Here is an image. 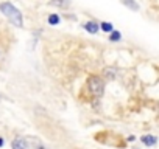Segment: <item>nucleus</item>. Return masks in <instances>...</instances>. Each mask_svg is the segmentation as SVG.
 Wrapping results in <instances>:
<instances>
[{
    "instance_id": "obj_8",
    "label": "nucleus",
    "mask_w": 159,
    "mask_h": 149,
    "mask_svg": "<svg viewBox=\"0 0 159 149\" xmlns=\"http://www.w3.org/2000/svg\"><path fill=\"white\" fill-rule=\"evenodd\" d=\"M140 140H142V143H143V144H147V146H154V144H156V141H157L154 135H143Z\"/></svg>"
},
{
    "instance_id": "obj_5",
    "label": "nucleus",
    "mask_w": 159,
    "mask_h": 149,
    "mask_svg": "<svg viewBox=\"0 0 159 149\" xmlns=\"http://www.w3.org/2000/svg\"><path fill=\"white\" fill-rule=\"evenodd\" d=\"M83 27H84V30H86L88 33H91V34H97V31L100 30V28H98V23H97V22H94V20L86 22Z\"/></svg>"
},
{
    "instance_id": "obj_14",
    "label": "nucleus",
    "mask_w": 159,
    "mask_h": 149,
    "mask_svg": "<svg viewBox=\"0 0 159 149\" xmlns=\"http://www.w3.org/2000/svg\"><path fill=\"white\" fill-rule=\"evenodd\" d=\"M2 146H3V138L0 137V147H2Z\"/></svg>"
},
{
    "instance_id": "obj_1",
    "label": "nucleus",
    "mask_w": 159,
    "mask_h": 149,
    "mask_svg": "<svg viewBox=\"0 0 159 149\" xmlns=\"http://www.w3.org/2000/svg\"><path fill=\"white\" fill-rule=\"evenodd\" d=\"M0 13H3V16L17 28H22L24 27V17H22V13L11 3V2H2L0 3Z\"/></svg>"
},
{
    "instance_id": "obj_13",
    "label": "nucleus",
    "mask_w": 159,
    "mask_h": 149,
    "mask_svg": "<svg viewBox=\"0 0 159 149\" xmlns=\"http://www.w3.org/2000/svg\"><path fill=\"white\" fill-rule=\"evenodd\" d=\"M3 59H5V51H3L2 48H0V62H2Z\"/></svg>"
},
{
    "instance_id": "obj_6",
    "label": "nucleus",
    "mask_w": 159,
    "mask_h": 149,
    "mask_svg": "<svg viewBox=\"0 0 159 149\" xmlns=\"http://www.w3.org/2000/svg\"><path fill=\"white\" fill-rule=\"evenodd\" d=\"M52 6H56V8H62V10H67L70 6V0H50Z\"/></svg>"
},
{
    "instance_id": "obj_10",
    "label": "nucleus",
    "mask_w": 159,
    "mask_h": 149,
    "mask_svg": "<svg viewBox=\"0 0 159 149\" xmlns=\"http://www.w3.org/2000/svg\"><path fill=\"white\" fill-rule=\"evenodd\" d=\"M98 28H102L105 33H111L114 30V27H112L111 22H102V23H98Z\"/></svg>"
},
{
    "instance_id": "obj_4",
    "label": "nucleus",
    "mask_w": 159,
    "mask_h": 149,
    "mask_svg": "<svg viewBox=\"0 0 159 149\" xmlns=\"http://www.w3.org/2000/svg\"><path fill=\"white\" fill-rule=\"evenodd\" d=\"M13 149H30V144L25 138H16L13 141Z\"/></svg>"
},
{
    "instance_id": "obj_7",
    "label": "nucleus",
    "mask_w": 159,
    "mask_h": 149,
    "mask_svg": "<svg viewBox=\"0 0 159 149\" xmlns=\"http://www.w3.org/2000/svg\"><path fill=\"white\" fill-rule=\"evenodd\" d=\"M120 2H122L126 8H129L131 11H139V10H140V6L137 5V2H134V0H120Z\"/></svg>"
},
{
    "instance_id": "obj_12",
    "label": "nucleus",
    "mask_w": 159,
    "mask_h": 149,
    "mask_svg": "<svg viewBox=\"0 0 159 149\" xmlns=\"http://www.w3.org/2000/svg\"><path fill=\"white\" fill-rule=\"evenodd\" d=\"M30 141H31V144H33V146H36L38 149H45V146L39 141V138H38V137H31V138H30Z\"/></svg>"
},
{
    "instance_id": "obj_11",
    "label": "nucleus",
    "mask_w": 159,
    "mask_h": 149,
    "mask_svg": "<svg viewBox=\"0 0 159 149\" xmlns=\"http://www.w3.org/2000/svg\"><path fill=\"white\" fill-rule=\"evenodd\" d=\"M122 39V34H120V31H116V30H112L111 33H109V40L111 42H119Z\"/></svg>"
},
{
    "instance_id": "obj_3",
    "label": "nucleus",
    "mask_w": 159,
    "mask_h": 149,
    "mask_svg": "<svg viewBox=\"0 0 159 149\" xmlns=\"http://www.w3.org/2000/svg\"><path fill=\"white\" fill-rule=\"evenodd\" d=\"M103 78H105L106 81H114V79L117 78V68H114V67H106V68L103 70Z\"/></svg>"
},
{
    "instance_id": "obj_2",
    "label": "nucleus",
    "mask_w": 159,
    "mask_h": 149,
    "mask_svg": "<svg viewBox=\"0 0 159 149\" xmlns=\"http://www.w3.org/2000/svg\"><path fill=\"white\" fill-rule=\"evenodd\" d=\"M88 90L95 96V98H100L103 93H105V81L103 78L97 76V74H92V76L88 78Z\"/></svg>"
},
{
    "instance_id": "obj_9",
    "label": "nucleus",
    "mask_w": 159,
    "mask_h": 149,
    "mask_svg": "<svg viewBox=\"0 0 159 149\" xmlns=\"http://www.w3.org/2000/svg\"><path fill=\"white\" fill-rule=\"evenodd\" d=\"M47 22H48V25H59L61 19H59L58 14H50V16L47 17Z\"/></svg>"
}]
</instances>
